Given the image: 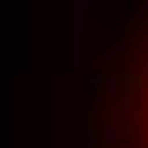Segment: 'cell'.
<instances>
[{
  "label": "cell",
  "instance_id": "cell-1",
  "mask_svg": "<svg viewBox=\"0 0 148 148\" xmlns=\"http://www.w3.org/2000/svg\"><path fill=\"white\" fill-rule=\"evenodd\" d=\"M88 9L92 5H74L69 9V28H65V65L79 69L83 65V32H88Z\"/></svg>",
  "mask_w": 148,
  "mask_h": 148
},
{
  "label": "cell",
  "instance_id": "cell-2",
  "mask_svg": "<svg viewBox=\"0 0 148 148\" xmlns=\"http://www.w3.org/2000/svg\"><path fill=\"white\" fill-rule=\"evenodd\" d=\"M139 69H143V74H148V51H143V60H139Z\"/></svg>",
  "mask_w": 148,
  "mask_h": 148
}]
</instances>
